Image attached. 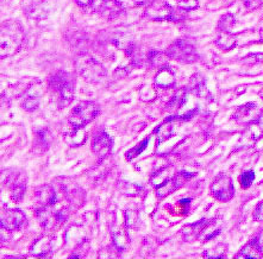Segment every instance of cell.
Wrapping results in <instances>:
<instances>
[{
  "mask_svg": "<svg viewBox=\"0 0 263 259\" xmlns=\"http://www.w3.org/2000/svg\"><path fill=\"white\" fill-rule=\"evenodd\" d=\"M235 18L232 15H225L221 17L220 22H219V30L220 31H230V29L234 26Z\"/></svg>",
  "mask_w": 263,
  "mask_h": 259,
  "instance_id": "obj_34",
  "label": "cell"
},
{
  "mask_svg": "<svg viewBox=\"0 0 263 259\" xmlns=\"http://www.w3.org/2000/svg\"><path fill=\"white\" fill-rule=\"evenodd\" d=\"M112 240H114L115 247L118 251L123 252L130 244V238L126 228L122 226H116L112 228Z\"/></svg>",
  "mask_w": 263,
  "mask_h": 259,
  "instance_id": "obj_22",
  "label": "cell"
},
{
  "mask_svg": "<svg viewBox=\"0 0 263 259\" xmlns=\"http://www.w3.org/2000/svg\"><path fill=\"white\" fill-rule=\"evenodd\" d=\"M144 15L150 20H175V12L165 0H153L146 6Z\"/></svg>",
  "mask_w": 263,
  "mask_h": 259,
  "instance_id": "obj_9",
  "label": "cell"
},
{
  "mask_svg": "<svg viewBox=\"0 0 263 259\" xmlns=\"http://www.w3.org/2000/svg\"><path fill=\"white\" fill-rule=\"evenodd\" d=\"M254 181H255V172L251 171V170L241 174L240 183H241L242 188H244V189L249 188V187L252 185V182H254Z\"/></svg>",
  "mask_w": 263,
  "mask_h": 259,
  "instance_id": "obj_32",
  "label": "cell"
},
{
  "mask_svg": "<svg viewBox=\"0 0 263 259\" xmlns=\"http://www.w3.org/2000/svg\"><path fill=\"white\" fill-rule=\"evenodd\" d=\"M262 232L254 239H251L242 250L236 254L237 259H259L263 255Z\"/></svg>",
  "mask_w": 263,
  "mask_h": 259,
  "instance_id": "obj_14",
  "label": "cell"
},
{
  "mask_svg": "<svg viewBox=\"0 0 263 259\" xmlns=\"http://www.w3.org/2000/svg\"><path fill=\"white\" fill-rule=\"evenodd\" d=\"M227 244H218L214 248L207 250L204 252V257L208 259H219V258H225L227 257Z\"/></svg>",
  "mask_w": 263,
  "mask_h": 259,
  "instance_id": "obj_28",
  "label": "cell"
},
{
  "mask_svg": "<svg viewBox=\"0 0 263 259\" xmlns=\"http://www.w3.org/2000/svg\"><path fill=\"white\" fill-rule=\"evenodd\" d=\"M119 189H121V192L126 196H136L138 195V190L141 188H139L138 186L132 185V183L125 182L124 185H123V187H121Z\"/></svg>",
  "mask_w": 263,
  "mask_h": 259,
  "instance_id": "obj_35",
  "label": "cell"
},
{
  "mask_svg": "<svg viewBox=\"0 0 263 259\" xmlns=\"http://www.w3.org/2000/svg\"><path fill=\"white\" fill-rule=\"evenodd\" d=\"M10 189V195L15 202H20L24 197V193L26 189V177L24 174H17L11 175L6 181Z\"/></svg>",
  "mask_w": 263,
  "mask_h": 259,
  "instance_id": "obj_15",
  "label": "cell"
},
{
  "mask_svg": "<svg viewBox=\"0 0 263 259\" xmlns=\"http://www.w3.org/2000/svg\"><path fill=\"white\" fill-rule=\"evenodd\" d=\"M259 94H261V97H262V98H263V90H262V91H261V93H259Z\"/></svg>",
  "mask_w": 263,
  "mask_h": 259,
  "instance_id": "obj_42",
  "label": "cell"
},
{
  "mask_svg": "<svg viewBox=\"0 0 263 259\" xmlns=\"http://www.w3.org/2000/svg\"><path fill=\"white\" fill-rule=\"evenodd\" d=\"M168 170V168L160 169L159 171H156V174H154L152 181H150L152 186L155 188L156 195L159 199H163V197L168 196L169 194L174 193L194 176L193 174L186 171L177 172L176 175L175 174L170 175Z\"/></svg>",
  "mask_w": 263,
  "mask_h": 259,
  "instance_id": "obj_1",
  "label": "cell"
},
{
  "mask_svg": "<svg viewBox=\"0 0 263 259\" xmlns=\"http://www.w3.org/2000/svg\"><path fill=\"white\" fill-rule=\"evenodd\" d=\"M75 68L80 76L91 83H97L106 75L102 64L90 55H80L75 61Z\"/></svg>",
  "mask_w": 263,
  "mask_h": 259,
  "instance_id": "obj_4",
  "label": "cell"
},
{
  "mask_svg": "<svg viewBox=\"0 0 263 259\" xmlns=\"http://www.w3.org/2000/svg\"><path fill=\"white\" fill-rule=\"evenodd\" d=\"M243 3L248 9L254 10V9H257L258 6L262 4V0H243Z\"/></svg>",
  "mask_w": 263,
  "mask_h": 259,
  "instance_id": "obj_39",
  "label": "cell"
},
{
  "mask_svg": "<svg viewBox=\"0 0 263 259\" xmlns=\"http://www.w3.org/2000/svg\"><path fill=\"white\" fill-rule=\"evenodd\" d=\"M93 4L95 11L108 19L117 16L123 9L121 0H97Z\"/></svg>",
  "mask_w": 263,
  "mask_h": 259,
  "instance_id": "obj_16",
  "label": "cell"
},
{
  "mask_svg": "<svg viewBox=\"0 0 263 259\" xmlns=\"http://www.w3.org/2000/svg\"><path fill=\"white\" fill-rule=\"evenodd\" d=\"M54 207H42V208L37 209V218H39L40 225L47 231H51L62 225L70 213L67 207H63L62 209L59 210L54 209Z\"/></svg>",
  "mask_w": 263,
  "mask_h": 259,
  "instance_id": "obj_6",
  "label": "cell"
},
{
  "mask_svg": "<svg viewBox=\"0 0 263 259\" xmlns=\"http://www.w3.org/2000/svg\"><path fill=\"white\" fill-rule=\"evenodd\" d=\"M40 95H41V91L33 90L29 91L28 95H26L25 100L23 101V107L25 111H35L40 105Z\"/></svg>",
  "mask_w": 263,
  "mask_h": 259,
  "instance_id": "obj_25",
  "label": "cell"
},
{
  "mask_svg": "<svg viewBox=\"0 0 263 259\" xmlns=\"http://www.w3.org/2000/svg\"><path fill=\"white\" fill-rule=\"evenodd\" d=\"M166 57H168L166 53L163 54V53H160V51L153 50L149 53L148 61L153 67H157L160 69V68L166 66Z\"/></svg>",
  "mask_w": 263,
  "mask_h": 259,
  "instance_id": "obj_27",
  "label": "cell"
},
{
  "mask_svg": "<svg viewBox=\"0 0 263 259\" xmlns=\"http://www.w3.org/2000/svg\"><path fill=\"white\" fill-rule=\"evenodd\" d=\"M259 35H261V38H262V40H263V28L261 29V32H259Z\"/></svg>",
  "mask_w": 263,
  "mask_h": 259,
  "instance_id": "obj_41",
  "label": "cell"
},
{
  "mask_svg": "<svg viewBox=\"0 0 263 259\" xmlns=\"http://www.w3.org/2000/svg\"><path fill=\"white\" fill-rule=\"evenodd\" d=\"M87 139V132L85 127H75L73 126L70 131L64 134V141L67 142L68 145L77 148V146H81L86 142Z\"/></svg>",
  "mask_w": 263,
  "mask_h": 259,
  "instance_id": "obj_21",
  "label": "cell"
},
{
  "mask_svg": "<svg viewBox=\"0 0 263 259\" xmlns=\"http://www.w3.org/2000/svg\"><path fill=\"white\" fill-rule=\"evenodd\" d=\"M166 54L169 59L176 60L182 63H193L198 59L196 48L185 39H177L170 44Z\"/></svg>",
  "mask_w": 263,
  "mask_h": 259,
  "instance_id": "obj_7",
  "label": "cell"
},
{
  "mask_svg": "<svg viewBox=\"0 0 263 259\" xmlns=\"http://www.w3.org/2000/svg\"><path fill=\"white\" fill-rule=\"evenodd\" d=\"M262 110L259 108L255 102H248V104L242 105L237 108L232 115V119L235 121L240 122V124H251V122L258 121L259 117H261Z\"/></svg>",
  "mask_w": 263,
  "mask_h": 259,
  "instance_id": "obj_11",
  "label": "cell"
},
{
  "mask_svg": "<svg viewBox=\"0 0 263 259\" xmlns=\"http://www.w3.org/2000/svg\"><path fill=\"white\" fill-rule=\"evenodd\" d=\"M186 98H187V90L185 88H181L180 91L176 92V94L174 95L168 104H167V108L169 111L173 110H180L182 107L183 104H186Z\"/></svg>",
  "mask_w": 263,
  "mask_h": 259,
  "instance_id": "obj_26",
  "label": "cell"
},
{
  "mask_svg": "<svg viewBox=\"0 0 263 259\" xmlns=\"http://www.w3.org/2000/svg\"><path fill=\"white\" fill-rule=\"evenodd\" d=\"M176 3L182 11H192L198 8V0H176Z\"/></svg>",
  "mask_w": 263,
  "mask_h": 259,
  "instance_id": "obj_36",
  "label": "cell"
},
{
  "mask_svg": "<svg viewBox=\"0 0 263 259\" xmlns=\"http://www.w3.org/2000/svg\"><path fill=\"white\" fill-rule=\"evenodd\" d=\"M212 224H214V220L201 219L199 221H197V223L187 225V226H185V228H183V231H182L183 238H185L186 241L191 243V241L198 239L201 234L205 233V231H206Z\"/></svg>",
  "mask_w": 263,
  "mask_h": 259,
  "instance_id": "obj_17",
  "label": "cell"
},
{
  "mask_svg": "<svg viewBox=\"0 0 263 259\" xmlns=\"http://www.w3.org/2000/svg\"><path fill=\"white\" fill-rule=\"evenodd\" d=\"M143 92H145V95H141L142 100L152 101L156 98V92L155 90H153V87H146L145 90H143Z\"/></svg>",
  "mask_w": 263,
  "mask_h": 259,
  "instance_id": "obj_37",
  "label": "cell"
},
{
  "mask_svg": "<svg viewBox=\"0 0 263 259\" xmlns=\"http://www.w3.org/2000/svg\"><path fill=\"white\" fill-rule=\"evenodd\" d=\"M148 143H149V138H146L138 146H136V148H132L131 150H129V151L125 153L126 159H128V161H131L132 158L137 157V156L141 155V153L146 149V146H148Z\"/></svg>",
  "mask_w": 263,
  "mask_h": 259,
  "instance_id": "obj_30",
  "label": "cell"
},
{
  "mask_svg": "<svg viewBox=\"0 0 263 259\" xmlns=\"http://www.w3.org/2000/svg\"><path fill=\"white\" fill-rule=\"evenodd\" d=\"M154 82H155L157 87L161 88L173 87L175 84V74H174V71L169 67L165 66L157 70Z\"/></svg>",
  "mask_w": 263,
  "mask_h": 259,
  "instance_id": "obj_20",
  "label": "cell"
},
{
  "mask_svg": "<svg viewBox=\"0 0 263 259\" xmlns=\"http://www.w3.org/2000/svg\"><path fill=\"white\" fill-rule=\"evenodd\" d=\"M175 120H176V117L167 119V120L163 122L162 125H160L159 127L155 130L157 144H161L162 142H165V141H167V139H169L174 135L173 122Z\"/></svg>",
  "mask_w": 263,
  "mask_h": 259,
  "instance_id": "obj_23",
  "label": "cell"
},
{
  "mask_svg": "<svg viewBox=\"0 0 263 259\" xmlns=\"http://www.w3.org/2000/svg\"><path fill=\"white\" fill-rule=\"evenodd\" d=\"M75 3L81 8H87V6H91L93 4V0H75Z\"/></svg>",
  "mask_w": 263,
  "mask_h": 259,
  "instance_id": "obj_40",
  "label": "cell"
},
{
  "mask_svg": "<svg viewBox=\"0 0 263 259\" xmlns=\"http://www.w3.org/2000/svg\"><path fill=\"white\" fill-rule=\"evenodd\" d=\"M24 40V30L16 20L3 23L0 32V56L2 59L16 54L20 49Z\"/></svg>",
  "mask_w": 263,
  "mask_h": 259,
  "instance_id": "obj_2",
  "label": "cell"
},
{
  "mask_svg": "<svg viewBox=\"0 0 263 259\" xmlns=\"http://www.w3.org/2000/svg\"><path fill=\"white\" fill-rule=\"evenodd\" d=\"M263 137V124L259 121H255L249 124L247 128L244 130V132L241 136L240 143L245 148L248 146L254 145L258 139Z\"/></svg>",
  "mask_w": 263,
  "mask_h": 259,
  "instance_id": "obj_18",
  "label": "cell"
},
{
  "mask_svg": "<svg viewBox=\"0 0 263 259\" xmlns=\"http://www.w3.org/2000/svg\"><path fill=\"white\" fill-rule=\"evenodd\" d=\"M138 223V214L135 210H126L125 212V226L135 228Z\"/></svg>",
  "mask_w": 263,
  "mask_h": 259,
  "instance_id": "obj_33",
  "label": "cell"
},
{
  "mask_svg": "<svg viewBox=\"0 0 263 259\" xmlns=\"http://www.w3.org/2000/svg\"><path fill=\"white\" fill-rule=\"evenodd\" d=\"M254 219L259 223H263V201L257 204L254 212Z\"/></svg>",
  "mask_w": 263,
  "mask_h": 259,
  "instance_id": "obj_38",
  "label": "cell"
},
{
  "mask_svg": "<svg viewBox=\"0 0 263 259\" xmlns=\"http://www.w3.org/2000/svg\"><path fill=\"white\" fill-rule=\"evenodd\" d=\"M35 200L40 208L42 207H54L59 202V197L51 185H42L36 189Z\"/></svg>",
  "mask_w": 263,
  "mask_h": 259,
  "instance_id": "obj_13",
  "label": "cell"
},
{
  "mask_svg": "<svg viewBox=\"0 0 263 259\" xmlns=\"http://www.w3.org/2000/svg\"><path fill=\"white\" fill-rule=\"evenodd\" d=\"M192 91L194 94L197 95V97H200V98H205V97H210V92H208L206 84H205V81L203 79L200 80H194V76L192 77Z\"/></svg>",
  "mask_w": 263,
  "mask_h": 259,
  "instance_id": "obj_29",
  "label": "cell"
},
{
  "mask_svg": "<svg viewBox=\"0 0 263 259\" xmlns=\"http://www.w3.org/2000/svg\"><path fill=\"white\" fill-rule=\"evenodd\" d=\"M211 194L214 199L221 202H228L234 197L235 188L230 176L220 174L218 175L211 185Z\"/></svg>",
  "mask_w": 263,
  "mask_h": 259,
  "instance_id": "obj_8",
  "label": "cell"
},
{
  "mask_svg": "<svg viewBox=\"0 0 263 259\" xmlns=\"http://www.w3.org/2000/svg\"><path fill=\"white\" fill-rule=\"evenodd\" d=\"M50 87L55 92L60 108L67 107L73 101L74 80L70 74L66 73V71H60V73L55 74L50 79Z\"/></svg>",
  "mask_w": 263,
  "mask_h": 259,
  "instance_id": "obj_3",
  "label": "cell"
},
{
  "mask_svg": "<svg viewBox=\"0 0 263 259\" xmlns=\"http://www.w3.org/2000/svg\"><path fill=\"white\" fill-rule=\"evenodd\" d=\"M50 144V134L48 130H41V131L37 132V143L36 146H40V148H44V150L48 149V146Z\"/></svg>",
  "mask_w": 263,
  "mask_h": 259,
  "instance_id": "obj_31",
  "label": "cell"
},
{
  "mask_svg": "<svg viewBox=\"0 0 263 259\" xmlns=\"http://www.w3.org/2000/svg\"><path fill=\"white\" fill-rule=\"evenodd\" d=\"M28 225V218L20 209H5L2 215L3 230L15 232L22 230Z\"/></svg>",
  "mask_w": 263,
  "mask_h": 259,
  "instance_id": "obj_10",
  "label": "cell"
},
{
  "mask_svg": "<svg viewBox=\"0 0 263 259\" xmlns=\"http://www.w3.org/2000/svg\"><path fill=\"white\" fill-rule=\"evenodd\" d=\"M112 145H114V141H112L110 135L105 131L98 132L92 141V150L100 158H105L110 155Z\"/></svg>",
  "mask_w": 263,
  "mask_h": 259,
  "instance_id": "obj_12",
  "label": "cell"
},
{
  "mask_svg": "<svg viewBox=\"0 0 263 259\" xmlns=\"http://www.w3.org/2000/svg\"><path fill=\"white\" fill-rule=\"evenodd\" d=\"M100 112V106L93 101H83L77 105L69 115V122L75 127H85Z\"/></svg>",
  "mask_w": 263,
  "mask_h": 259,
  "instance_id": "obj_5",
  "label": "cell"
},
{
  "mask_svg": "<svg viewBox=\"0 0 263 259\" xmlns=\"http://www.w3.org/2000/svg\"><path fill=\"white\" fill-rule=\"evenodd\" d=\"M216 44L223 50H230L236 46V37L230 31H220L216 39Z\"/></svg>",
  "mask_w": 263,
  "mask_h": 259,
  "instance_id": "obj_24",
  "label": "cell"
},
{
  "mask_svg": "<svg viewBox=\"0 0 263 259\" xmlns=\"http://www.w3.org/2000/svg\"><path fill=\"white\" fill-rule=\"evenodd\" d=\"M53 245L54 237H51L50 234H44V236L40 237L39 239L33 241L31 248H30V252L35 257H46L51 251V248H53Z\"/></svg>",
  "mask_w": 263,
  "mask_h": 259,
  "instance_id": "obj_19",
  "label": "cell"
}]
</instances>
